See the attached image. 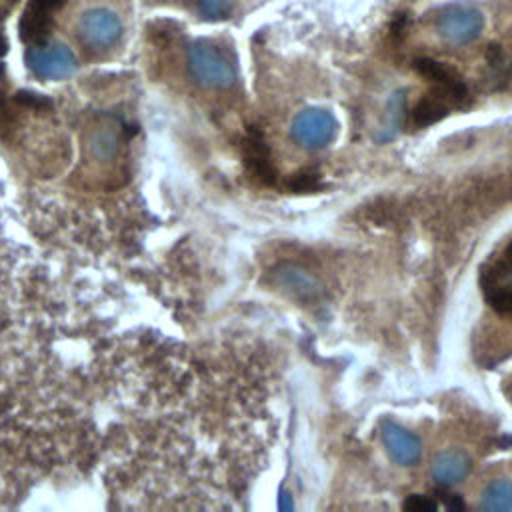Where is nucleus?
<instances>
[{"label":"nucleus","mask_w":512,"mask_h":512,"mask_svg":"<svg viewBox=\"0 0 512 512\" xmlns=\"http://www.w3.org/2000/svg\"><path fill=\"white\" fill-rule=\"evenodd\" d=\"M434 26L444 42L462 46L474 42L482 34L484 14L468 0L448 2L436 10Z\"/></svg>","instance_id":"f257e3e1"},{"label":"nucleus","mask_w":512,"mask_h":512,"mask_svg":"<svg viewBox=\"0 0 512 512\" xmlns=\"http://www.w3.org/2000/svg\"><path fill=\"white\" fill-rule=\"evenodd\" d=\"M188 70L192 78L208 88H228L234 82L230 58L212 42H194L188 52Z\"/></svg>","instance_id":"f03ea898"},{"label":"nucleus","mask_w":512,"mask_h":512,"mask_svg":"<svg viewBox=\"0 0 512 512\" xmlns=\"http://www.w3.org/2000/svg\"><path fill=\"white\" fill-rule=\"evenodd\" d=\"M336 128L338 122L332 112L324 108H306L294 118L290 134L300 146L316 150L336 136Z\"/></svg>","instance_id":"7ed1b4c3"},{"label":"nucleus","mask_w":512,"mask_h":512,"mask_svg":"<svg viewBox=\"0 0 512 512\" xmlns=\"http://www.w3.org/2000/svg\"><path fill=\"white\" fill-rule=\"evenodd\" d=\"M26 66L40 78L60 80L74 72L76 58L64 44L28 46L24 52Z\"/></svg>","instance_id":"20e7f679"},{"label":"nucleus","mask_w":512,"mask_h":512,"mask_svg":"<svg viewBox=\"0 0 512 512\" xmlns=\"http://www.w3.org/2000/svg\"><path fill=\"white\" fill-rule=\"evenodd\" d=\"M78 32L84 44L92 48H110L118 42L122 34V24L114 12L94 8L80 18Z\"/></svg>","instance_id":"39448f33"},{"label":"nucleus","mask_w":512,"mask_h":512,"mask_svg":"<svg viewBox=\"0 0 512 512\" xmlns=\"http://www.w3.org/2000/svg\"><path fill=\"white\" fill-rule=\"evenodd\" d=\"M452 106H460L456 102V98L444 90V88H438L434 86L430 92H426L418 102L416 106L412 108L410 112V124L414 128H426L430 124H436L438 120H442Z\"/></svg>","instance_id":"423d86ee"},{"label":"nucleus","mask_w":512,"mask_h":512,"mask_svg":"<svg viewBox=\"0 0 512 512\" xmlns=\"http://www.w3.org/2000/svg\"><path fill=\"white\" fill-rule=\"evenodd\" d=\"M414 68H416L418 74H422L434 86L448 90L456 98V102L460 106H464V102L468 98V88H466L464 80L460 78V74L454 68H450L444 62H438L434 58H418L414 62Z\"/></svg>","instance_id":"0eeeda50"},{"label":"nucleus","mask_w":512,"mask_h":512,"mask_svg":"<svg viewBox=\"0 0 512 512\" xmlns=\"http://www.w3.org/2000/svg\"><path fill=\"white\" fill-rule=\"evenodd\" d=\"M382 438H384V446H386L390 458L394 462H398L400 466H414L420 460L422 444L406 428L386 422L384 430H382Z\"/></svg>","instance_id":"6e6552de"},{"label":"nucleus","mask_w":512,"mask_h":512,"mask_svg":"<svg viewBox=\"0 0 512 512\" xmlns=\"http://www.w3.org/2000/svg\"><path fill=\"white\" fill-rule=\"evenodd\" d=\"M472 462L462 450H444L432 460V478L438 486H454L470 474Z\"/></svg>","instance_id":"1a4fd4ad"},{"label":"nucleus","mask_w":512,"mask_h":512,"mask_svg":"<svg viewBox=\"0 0 512 512\" xmlns=\"http://www.w3.org/2000/svg\"><path fill=\"white\" fill-rule=\"evenodd\" d=\"M20 38L28 46H42L48 42L50 30H52V12L30 0L26 10L22 12L20 24Z\"/></svg>","instance_id":"9d476101"},{"label":"nucleus","mask_w":512,"mask_h":512,"mask_svg":"<svg viewBox=\"0 0 512 512\" xmlns=\"http://www.w3.org/2000/svg\"><path fill=\"white\" fill-rule=\"evenodd\" d=\"M244 162H246L248 170L262 182L274 180L270 152H268V146L258 130H250L248 136L244 138Z\"/></svg>","instance_id":"9b49d317"},{"label":"nucleus","mask_w":512,"mask_h":512,"mask_svg":"<svg viewBox=\"0 0 512 512\" xmlns=\"http://www.w3.org/2000/svg\"><path fill=\"white\" fill-rule=\"evenodd\" d=\"M480 508L488 512H512V480L498 478L490 482L482 492Z\"/></svg>","instance_id":"f8f14e48"},{"label":"nucleus","mask_w":512,"mask_h":512,"mask_svg":"<svg viewBox=\"0 0 512 512\" xmlns=\"http://www.w3.org/2000/svg\"><path fill=\"white\" fill-rule=\"evenodd\" d=\"M486 298L494 310L502 314H512V288L486 284Z\"/></svg>","instance_id":"ddd939ff"},{"label":"nucleus","mask_w":512,"mask_h":512,"mask_svg":"<svg viewBox=\"0 0 512 512\" xmlns=\"http://www.w3.org/2000/svg\"><path fill=\"white\" fill-rule=\"evenodd\" d=\"M198 12L206 20H224L232 12V0H198Z\"/></svg>","instance_id":"4468645a"},{"label":"nucleus","mask_w":512,"mask_h":512,"mask_svg":"<svg viewBox=\"0 0 512 512\" xmlns=\"http://www.w3.org/2000/svg\"><path fill=\"white\" fill-rule=\"evenodd\" d=\"M320 186V176L316 172H298L290 178V188L296 192H312Z\"/></svg>","instance_id":"2eb2a0df"},{"label":"nucleus","mask_w":512,"mask_h":512,"mask_svg":"<svg viewBox=\"0 0 512 512\" xmlns=\"http://www.w3.org/2000/svg\"><path fill=\"white\" fill-rule=\"evenodd\" d=\"M14 100L26 108H36V110H44V108H50L52 106V100L46 98L44 94H36V92H16L14 94Z\"/></svg>","instance_id":"dca6fc26"},{"label":"nucleus","mask_w":512,"mask_h":512,"mask_svg":"<svg viewBox=\"0 0 512 512\" xmlns=\"http://www.w3.org/2000/svg\"><path fill=\"white\" fill-rule=\"evenodd\" d=\"M94 152L102 158L110 156L114 150H116V136L112 132H100L96 138H94Z\"/></svg>","instance_id":"f3484780"},{"label":"nucleus","mask_w":512,"mask_h":512,"mask_svg":"<svg viewBox=\"0 0 512 512\" xmlns=\"http://www.w3.org/2000/svg\"><path fill=\"white\" fill-rule=\"evenodd\" d=\"M404 508L410 510V512H434L436 510V502L432 498H428V496L412 494V496L406 498Z\"/></svg>","instance_id":"a211bd4d"},{"label":"nucleus","mask_w":512,"mask_h":512,"mask_svg":"<svg viewBox=\"0 0 512 512\" xmlns=\"http://www.w3.org/2000/svg\"><path fill=\"white\" fill-rule=\"evenodd\" d=\"M36 4H40L42 8H46V10H50V12H54V10H58V8H62L64 6V2L66 0H34Z\"/></svg>","instance_id":"6ab92c4d"},{"label":"nucleus","mask_w":512,"mask_h":512,"mask_svg":"<svg viewBox=\"0 0 512 512\" xmlns=\"http://www.w3.org/2000/svg\"><path fill=\"white\" fill-rule=\"evenodd\" d=\"M6 120H8V106H6L4 94L0 92V122H6Z\"/></svg>","instance_id":"aec40b11"},{"label":"nucleus","mask_w":512,"mask_h":512,"mask_svg":"<svg viewBox=\"0 0 512 512\" xmlns=\"http://www.w3.org/2000/svg\"><path fill=\"white\" fill-rule=\"evenodd\" d=\"M278 504H280V508H282V510H292L290 496H288V494H284V492H282V496H280V502H278Z\"/></svg>","instance_id":"412c9836"},{"label":"nucleus","mask_w":512,"mask_h":512,"mask_svg":"<svg viewBox=\"0 0 512 512\" xmlns=\"http://www.w3.org/2000/svg\"><path fill=\"white\" fill-rule=\"evenodd\" d=\"M6 50H8V42H6V38L0 34V56H4Z\"/></svg>","instance_id":"4be33fe9"}]
</instances>
